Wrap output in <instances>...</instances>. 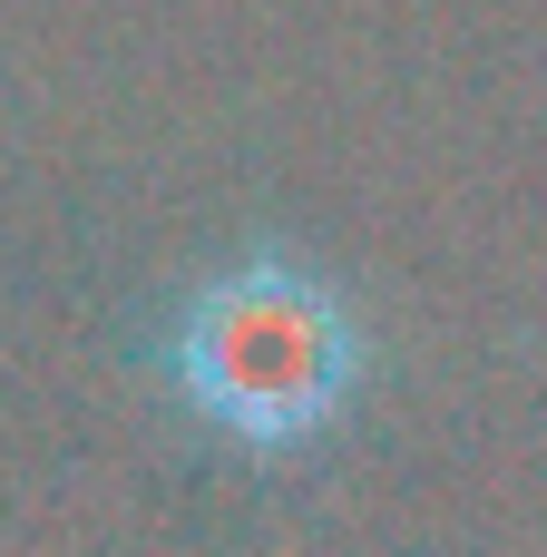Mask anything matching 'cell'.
<instances>
[{"label":"cell","mask_w":547,"mask_h":557,"mask_svg":"<svg viewBox=\"0 0 547 557\" xmlns=\"http://www.w3.org/2000/svg\"><path fill=\"white\" fill-rule=\"evenodd\" d=\"M362 372H372L362 313L343 304L333 274L284 264V255H245L206 274L166 333V382L196 401V421H215L245 450L323 441L352 411Z\"/></svg>","instance_id":"cell-1"}]
</instances>
